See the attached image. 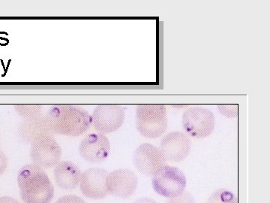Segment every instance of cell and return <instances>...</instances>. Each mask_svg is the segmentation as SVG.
Here are the masks:
<instances>
[{"mask_svg":"<svg viewBox=\"0 0 270 203\" xmlns=\"http://www.w3.org/2000/svg\"><path fill=\"white\" fill-rule=\"evenodd\" d=\"M137 184L136 175L128 169H117L111 171L106 180L108 193L121 199H127L132 196Z\"/></svg>","mask_w":270,"mask_h":203,"instance_id":"obj_10","label":"cell"},{"mask_svg":"<svg viewBox=\"0 0 270 203\" xmlns=\"http://www.w3.org/2000/svg\"><path fill=\"white\" fill-rule=\"evenodd\" d=\"M56 203H86L82 198L76 195H65L59 198Z\"/></svg>","mask_w":270,"mask_h":203,"instance_id":"obj_18","label":"cell"},{"mask_svg":"<svg viewBox=\"0 0 270 203\" xmlns=\"http://www.w3.org/2000/svg\"><path fill=\"white\" fill-rule=\"evenodd\" d=\"M191 140L186 134L180 131L171 132L161 141L160 150L167 160L180 162L186 159L190 153Z\"/></svg>","mask_w":270,"mask_h":203,"instance_id":"obj_12","label":"cell"},{"mask_svg":"<svg viewBox=\"0 0 270 203\" xmlns=\"http://www.w3.org/2000/svg\"><path fill=\"white\" fill-rule=\"evenodd\" d=\"M108 172L100 168L87 169L81 175L80 187L83 195L92 199H102L108 194L106 180Z\"/></svg>","mask_w":270,"mask_h":203,"instance_id":"obj_11","label":"cell"},{"mask_svg":"<svg viewBox=\"0 0 270 203\" xmlns=\"http://www.w3.org/2000/svg\"><path fill=\"white\" fill-rule=\"evenodd\" d=\"M136 127L143 137L156 138L167 128V109L164 105H139L136 108Z\"/></svg>","mask_w":270,"mask_h":203,"instance_id":"obj_3","label":"cell"},{"mask_svg":"<svg viewBox=\"0 0 270 203\" xmlns=\"http://www.w3.org/2000/svg\"><path fill=\"white\" fill-rule=\"evenodd\" d=\"M54 178L56 183L63 190H74L79 185L80 181V169L71 161L60 162L55 166Z\"/></svg>","mask_w":270,"mask_h":203,"instance_id":"obj_13","label":"cell"},{"mask_svg":"<svg viewBox=\"0 0 270 203\" xmlns=\"http://www.w3.org/2000/svg\"><path fill=\"white\" fill-rule=\"evenodd\" d=\"M23 132L24 138L31 143L45 135H52L46 121L45 116L42 114L28 119L27 122L24 124Z\"/></svg>","mask_w":270,"mask_h":203,"instance_id":"obj_14","label":"cell"},{"mask_svg":"<svg viewBox=\"0 0 270 203\" xmlns=\"http://www.w3.org/2000/svg\"><path fill=\"white\" fill-rule=\"evenodd\" d=\"M152 184L154 190L158 194L171 199L183 193L187 181L182 170L174 166L166 165L153 175Z\"/></svg>","mask_w":270,"mask_h":203,"instance_id":"obj_4","label":"cell"},{"mask_svg":"<svg viewBox=\"0 0 270 203\" xmlns=\"http://www.w3.org/2000/svg\"><path fill=\"white\" fill-rule=\"evenodd\" d=\"M44 116L52 133L77 137L86 132L92 125L89 112L71 105L52 106Z\"/></svg>","mask_w":270,"mask_h":203,"instance_id":"obj_1","label":"cell"},{"mask_svg":"<svg viewBox=\"0 0 270 203\" xmlns=\"http://www.w3.org/2000/svg\"><path fill=\"white\" fill-rule=\"evenodd\" d=\"M167 159L160 148L149 143L140 145L134 151L133 162L140 173L153 176L166 165Z\"/></svg>","mask_w":270,"mask_h":203,"instance_id":"obj_8","label":"cell"},{"mask_svg":"<svg viewBox=\"0 0 270 203\" xmlns=\"http://www.w3.org/2000/svg\"><path fill=\"white\" fill-rule=\"evenodd\" d=\"M30 156L36 165L48 169L59 163L62 149L52 135H45L32 142Z\"/></svg>","mask_w":270,"mask_h":203,"instance_id":"obj_7","label":"cell"},{"mask_svg":"<svg viewBox=\"0 0 270 203\" xmlns=\"http://www.w3.org/2000/svg\"><path fill=\"white\" fill-rule=\"evenodd\" d=\"M125 114L119 105H99L91 115L92 124L99 133H111L117 131L124 122Z\"/></svg>","mask_w":270,"mask_h":203,"instance_id":"obj_6","label":"cell"},{"mask_svg":"<svg viewBox=\"0 0 270 203\" xmlns=\"http://www.w3.org/2000/svg\"><path fill=\"white\" fill-rule=\"evenodd\" d=\"M134 203H156L153 199L149 198H141L134 202Z\"/></svg>","mask_w":270,"mask_h":203,"instance_id":"obj_20","label":"cell"},{"mask_svg":"<svg viewBox=\"0 0 270 203\" xmlns=\"http://www.w3.org/2000/svg\"><path fill=\"white\" fill-rule=\"evenodd\" d=\"M207 203H237V199L230 191L221 189L212 193Z\"/></svg>","mask_w":270,"mask_h":203,"instance_id":"obj_15","label":"cell"},{"mask_svg":"<svg viewBox=\"0 0 270 203\" xmlns=\"http://www.w3.org/2000/svg\"><path fill=\"white\" fill-rule=\"evenodd\" d=\"M166 203H195V201L189 193L183 192L180 195L170 199Z\"/></svg>","mask_w":270,"mask_h":203,"instance_id":"obj_17","label":"cell"},{"mask_svg":"<svg viewBox=\"0 0 270 203\" xmlns=\"http://www.w3.org/2000/svg\"><path fill=\"white\" fill-rule=\"evenodd\" d=\"M0 203H19V202L11 197L4 196V197L0 198Z\"/></svg>","mask_w":270,"mask_h":203,"instance_id":"obj_19","label":"cell"},{"mask_svg":"<svg viewBox=\"0 0 270 203\" xmlns=\"http://www.w3.org/2000/svg\"><path fill=\"white\" fill-rule=\"evenodd\" d=\"M237 105H220L218 106L219 112L221 114L225 115L227 118H234L237 117L238 113V107Z\"/></svg>","mask_w":270,"mask_h":203,"instance_id":"obj_16","label":"cell"},{"mask_svg":"<svg viewBox=\"0 0 270 203\" xmlns=\"http://www.w3.org/2000/svg\"><path fill=\"white\" fill-rule=\"evenodd\" d=\"M20 196L24 203H50L54 187L43 169L35 163L22 168L17 176Z\"/></svg>","mask_w":270,"mask_h":203,"instance_id":"obj_2","label":"cell"},{"mask_svg":"<svg viewBox=\"0 0 270 203\" xmlns=\"http://www.w3.org/2000/svg\"><path fill=\"white\" fill-rule=\"evenodd\" d=\"M215 124L213 113L204 108H190L182 115L184 130L190 136L196 138L209 136L214 130Z\"/></svg>","mask_w":270,"mask_h":203,"instance_id":"obj_5","label":"cell"},{"mask_svg":"<svg viewBox=\"0 0 270 203\" xmlns=\"http://www.w3.org/2000/svg\"><path fill=\"white\" fill-rule=\"evenodd\" d=\"M111 152V144L106 135L99 132L87 135L81 141L79 153L81 157L90 163L105 161Z\"/></svg>","mask_w":270,"mask_h":203,"instance_id":"obj_9","label":"cell"}]
</instances>
